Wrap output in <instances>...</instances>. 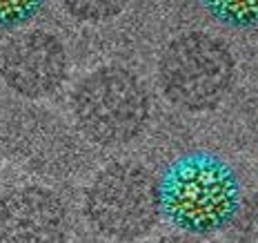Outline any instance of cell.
I'll return each instance as SVG.
<instances>
[{"instance_id":"obj_1","label":"cell","mask_w":258,"mask_h":243,"mask_svg":"<svg viewBox=\"0 0 258 243\" xmlns=\"http://www.w3.org/2000/svg\"><path fill=\"white\" fill-rule=\"evenodd\" d=\"M158 194L160 214L189 236L225 230L243 201L238 172L207 150H194L169 163Z\"/></svg>"},{"instance_id":"obj_2","label":"cell","mask_w":258,"mask_h":243,"mask_svg":"<svg viewBox=\"0 0 258 243\" xmlns=\"http://www.w3.org/2000/svg\"><path fill=\"white\" fill-rule=\"evenodd\" d=\"M72 118L94 145L120 148L145 132L149 123V91L129 67L109 63L91 69L72 91Z\"/></svg>"},{"instance_id":"obj_3","label":"cell","mask_w":258,"mask_h":243,"mask_svg":"<svg viewBox=\"0 0 258 243\" xmlns=\"http://www.w3.org/2000/svg\"><path fill=\"white\" fill-rule=\"evenodd\" d=\"M236 78L234 54L207 31H185L171 38L158 58V85L174 107L189 114L216 110Z\"/></svg>"},{"instance_id":"obj_4","label":"cell","mask_w":258,"mask_h":243,"mask_svg":"<svg viewBox=\"0 0 258 243\" xmlns=\"http://www.w3.org/2000/svg\"><path fill=\"white\" fill-rule=\"evenodd\" d=\"M83 210L89 225L107 241L143 239L160 217L158 181L143 163L111 161L89 181Z\"/></svg>"},{"instance_id":"obj_5","label":"cell","mask_w":258,"mask_h":243,"mask_svg":"<svg viewBox=\"0 0 258 243\" xmlns=\"http://www.w3.org/2000/svg\"><path fill=\"white\" fill-rule=\"evenodd\" d=\"M69 74L62 40L47 29H25L0 50V78L14 94L40 101L56 94Z\"/></svg>"},{"instance_id":"obj_6","label":"cell","mask_w":258,"mask_h":243,"mask_svg":"<svg viewBox=\"0 0 258 243\" xmlns=\"http://www.w3.org/2000/svg\"><path fill=\"white\" fill-rule=\"evenodd\" d=\"M67 203L45 185L27 183L0 197V243H67Z\"/></svg>"},{"instance_id":"obj_7","label":"cell","mask_w":258,"mask_h":243,"mask_svg":"<svg viewBox=\"0 0 258 243\" xmlns=\"http://www.w3.org/2000/svg\"><path fill=\"white\" fill-rule=\"evenodd\" d=\"M225 230V243H258V192L240 201Z\"/></svg>"},{"instance_id":"obj_8","label":"cell","mask_w":258,"mask_h":243,"mask_svg":"<svg viewBox=\"0 0 258 243\" xmlns=\"http://www.w3.org/2000/svg\"><path fill=\"white\" fill-rule=\"evenodd\" d=\"M205 7L229 27L258 25V3H207Z\"/></svg>"},{"instance_id":"obj_9","label":"cell","mask_w":258,"mask_h":243,"mask_svg":"<svg viewBox=\"0 0 258 243\" xmlns=\"http://www.w3.org/2000/svg\"><path fill=\"white\" fill-rule=\"evenodd\" d=\"M122 3H62V9L80 23H105L122 14Z\"/></svg>"},{"instance_id":"obj_10","label":"cell","mask_w":258,"mask_h":243,"mask_svg":"<svg viewBox=\"0 0 258 243\" xmlns=\"http://www.w3.org/2000/svg\"><path fill=\"white\" fill-rule=\"evenodd\" d=\"M38 3H0V27H16L34 18Z\"/></svg>"},{"instance_id":"obj_11","label":"cell","mask_w":258,"mask_h":243,"mask_svg":"<svg viewBox=\"0 0 258 243\" xmlns=\"http://www.w3.org/2000/svg\"><path fill=\"white\" fill-rule=\"evenodd\" d=\"M154 243H203V241L194 239L189 234H167V236H160V239Z\"/></svg>"},{"instance_id":"obj_12","label":"cell","mask_w":258,"mask_h":243,"mask_svg":"<svg viewBox=\"0 0 258 243\" xmlns=\"http://www.w3.org/2000/svg\"><path fill=\"white\" fill-rule=\"evenodd\" d=\"M0 170H3V154H0Z\"/></svg>"}]
</instances>
